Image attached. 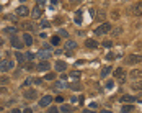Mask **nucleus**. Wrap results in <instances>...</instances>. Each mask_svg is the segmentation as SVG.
<instances>
[{"label":"nucleus","mask_w":142,"mask_h":113,"mask_svg":"<svg viewBox=\"0 0 142 113\" xmlns=\"http://www.w3.org/2000/svg\"><path fill=\"white\" fill-rule=\"evenodd\" d=\"M13 67H15L13 61H10V59H2L0 61V72H8Z\"/></svg>","instance_id":"nucleus-1"},{"label":"nucleus","mask_w":142,"mask_h":113,"mask_svg":"<svg viewBox=\"0 0 142 113\" xmlns=\"http://www.w3.org/2000/svg\"><path fill=\"white\" fill-rule=\"evenodd\" d=\"M139 62H142V56L140 54H129L126 58V64L127 66H135V64H139Z\"/></svg>","instance_id":"nucleus-2"},{"label":"nucleus","mask_w":142,"mask_h":113,"mask_svg":"<svg viewBox=\"0 0 142 113\" xmlns=\"http://www.w3.org/2000/svg\"><path fill=\"white\" fill-rule=\"evenodd\" d=\"M109 31H111V25H109V23H101L100 26H98V28L95 30V35L101 36V35H106V33H109Z\"/></svg>","instance_id":"nucleus-3"},{"label":"nucleus","mask_w":142,"mask_h":113,"mask_svg":"<svg viewBox=\"0 0 142 113\" xmlns=\"http://www.w3.org/2000/svg\"><path fill=\"white\" fill-rule=\"evenodd\" d=\"M10 43H11V46H13L15 49H18V51H20V49L24 46V44H23V39H20L16 35H13V36L10 38Z\"/></svg>","instance_id":"nucleus-4"},{"label":"nucleus","mask_w":142,"mask_h":113,"mask_svg":"<svg viewBox=\"0 0 142 113\" xmlns=\"http://www.w3.org/2000/svg\"><path fill=\"white\" fill-rule=\"evenodd\" d=\"M114 77L118 79L119 82H126V77H127V75H126V71H124L122 67L116 69V71H114Z\"/></svg>","instance_id":"nucleus-5"},{"label":"nucleus","mask_w":142,"mask_h":113,"mask_svg":"<svg viewBox=\"0 0 142 113\" xmlns=\"http://www.w3.org/2000/svg\"><path fill=\"white\" fill-rule=\"evenodd\" d=\"M49 69H51V64L47 61H39V64L36 66V71H39V72H47Z\"/></svg>","instance_id":"nucleus-6"},{"label":"nucleus","mask_w":142,"mask_h":113,"mask_svg":"<svg viewBox=\"0 0 142 113\" xmlns=\"http://www.w3.org/2000/svg\"><path fill=\"white\" fill-rule=\"evenodd\" d=\"M15 13H16L18 16H28V15H29V8L26 7V5H20V7L15 10Z\"/></svg>","instance_id":"nucleus-7"},{"label":"nucleus","mask_w":142,"mask_h":113,"mask_svg":"<svg viewBox=\"0 0 142 113\" xmlns=\"http://www.w3.org/2000/svg\"><path fill=\"white\" fill-rule=\"evenodd\" d=\"M51 51H46V49H41V51H38L36 53V58H39L41 61H47L49 58H51Z\"/></svg>","instance_id":"nucleus-8"},{"label":"nucleus","mask_w":142,"mask_h":113,"mask_svg":"<svg viewBox=\"0 0 142 113\" xmlns=\"http://www.w3.org/2000/svg\"><path fill=\"white\" fill-rule=\"evenodd\" d=\"M129 77H131L132 80H140L142 79V71L140 69H132V71L129 72Z\"/></svg>","instance_id":"nucleus-9"},{"label":"nucleus","mask_w":142,"mask_h":113,"mask_svg":"<svg viewBox=\"0 0 142 113\" xmlns=\"http://www.w3.org/2000/svg\"><path fill=\"white\" fill-rule=\"evenodd\" d=\"M51 103H52V97L51 95H44L39 100V106H49Z\"/></svg>","instance_id":"nucleus-10"},{"label":"nucleus","mask_w":142,"mask_h":113,"mask_svg":"<svg viewBox=\"0 0 142 113\" xmlns=\"http://www.w3.org/2000/svg\"><path fill=\"white\" fill-rule=\"evenodd\" d=\"M77 41H73V39H67L65 41V51H73V49H77Z\"/></svg>","instance_id":"nucleus-11"},{"label":"nucleus","mask_w":142,"mask_h":113,"mask_svg":"<svg viewBox=\"0 0 142 113\" xmlns=\"http://www.w3.org/2000/svg\"><path fill=\"white\" fill-rule=\"evenodd\" d=\"M36 97H38V92H36L34 89H29V90L24 92V98L26 100H34Z\"/></svg>","instance_id":"nucleus-12"},{"label":"nucleus","mask_w":142,"mask_h":113,"mask_svg":"<svg viewBox=\"0 0 142 113\" xmlns=\"http://www.w3.org/2000/svg\"><path fill=\"white\" fill-rule=\"evenodd\" d=\"M52 87H54L55 90H62V89H65V87H67V84H65V80H54Z\"/></svg>","instance_id":"nucleus-13"},{"label":"nucleus","mask_w":142,"mask_h":113,"mask_svg":"<svg viewBox=\"0 0 142 113\" xmlns=\"http://www.w3.org/2000/svg\"><path fill=\"white\" fill-rule=\"evenodd\" d=\"M132 13H134L135 16H140V15H142V2L134 3V7H132Z\"/></svg>","instance_id":"nucleus-14"},{"label":"nucleus","mask_w":142,"mask_h":113,"mask_svg":"<svg viewBox=\"0 0 142 113\" xmlns=\"http://www.w3.org/2000/svg\"><path fill=\"white\" fill-rule=\"evenodd\" d=\"M23 44H26V46H31L33 44V36L29 35V33H26V31H24V35H23Z\"/></svg>","instance_id":"nucleus-15"},{"label":"nucleus","mask_w":142,"mask_h":113,"mask_svg":"<svg viewBox=\"0 0 142 113\" xmlns=\"http://www.w3.org/2000/svg\"><path fill=\"white\" fill-rule=\"evenodd\" d=\"M135 100H137V98H135L134 95H122L121 97V102L122 103H134Z\"/></svg>","instance_id":"nucleus-16"},{"label":"nucleus","mask_w":142,"mask_h":113,"mask_svg":"<svg viewBox=\"0 0 142 113\" xmlns=\"http://www.w3.org/2000/svg\"><path fill=\"white\" fill-rule=\"evenodd\" d=\"M54 67H55V71H57V72H64V71H65V67H67V64H65L64 61H57Z\"/></svg>","instance_id":"nucleus-17"},{"label":"nucleus","mask_w":142,"mask_h":113,"mask_svg":"<svg viewBox=\"0 0 142 113\" xmlns=\"http://www.w3.org/2000/svg\"><path fill=\"white\" fill-rule=\"evenodd\" d=\"M41 15H42V10L39 8V5H36V7L31 10V16H33V18H39Z\"/></svg>","instance_id":"nucleus-18"},{"label":"nucleus","mask_w":142,"mask_h":113,"mask_svg":"<svg viewBox=\"0 0 142 113\" xmlns=\"http://www.w3.org/2000/svg\"><path fill=\"white\" fill-rule=\"evenodd\" d=\"M15 58H16V61H18V64H20V66L24 64V54H23V53L16 51V53H15Z\"/></svg>","instance_id":"nucleus-19"},{"label":"nucleus","mask_w":142,"mask_h":113,"mask_svg":"<svg viewBox=\"0 0 142 113\" xmlns=\"http://www.w3.org/2000/svg\"><path fill=\"white\" fill-rule=\"evenodd\" d=\"M3 33L5 35H16V26H7V28H3Z\"/></svg>","instance_id":"nucleus-20"},{"label":"nucleus","mask_w":142,"mask_h":113,"mask_svg":"<svg viewBox=\"0 0 142 113\" xmlns=\"http://www.w3.org/2000/svg\"><path fill=\"white\" fill-rule=\"evenodd\" d=\"M131 89H132L134 92H139V90H142V79H140V80H137V82H134V84L131 85Z\"/></svg>","instance_id":"nucleus-21"},{"label":"nucleus","mask_w":142,"mask_h":113,"mask_svg":"<svg viewBox=\"0 0 142 113\" xmlns=\"http://www.w3.org/2000/svg\"><path fill=\"white\" fill-rule=\"evenodd\" d=\"M60 44V36H52L51 38V46H59Z\"/></svg>","instance_id":"nucleus-22"},{"label":"nucleus","mask_w":142,"mask_h":113,"mask_svg":"<svg viewBox=\"0 0 142 113\" xmlns=\"http://www.w3.org/2000/svg\"><path fill=\"white\" fill-rule=\"evenodd\" d=\"M69 89H72V90H75V92H80L82 90V85H80L78 82H75V84H70V85H67Z\"/></svg>","instance_id":"nucleus-23"},{"label":"nucleus","mask_w":142,"mask_h":113,"mask_svg":"<svg viewBox=\"0 0 142 113\" xmlns=\"http://www.w3.org/2000/svg\"><path fill=\"white\" fill-rule=\"evenodd\" d=\"M23 28L28 30V31H33V30H34V25L29 23V21H24V23H23Z\"/></svg>","instance_id":"nucleus-24"},{"label":"nucleus","mask_w":142,"mask_h":113,"mask_svg":"<svg viewBox=\"0 0 142 113\" xmlns=\"http://www.w3.org/2000/svg\"><path fill=\"white\" fill-rule=\"evenodd\" d=\"M75 23L77 25H82V12H75Z\"/></svg>","instance_id":"nucleus-25"},{"label":"nucleus","mask_w":142,"mask_h":113,"mask_svg":"<svg viewBox=\"0 0 142 113\" xmlns=\"http://www.w3.org/2000/svg\"><path fill=\"white\" fill-rule=\"evenodd\" d=\"M60 111H62V113H70L72 106L70 105H60Z\"/></svg>","instance_id":"nucleus-26"},{"label":"nucleus","mask_w":142,"mask_h":113,"mask_svg":"<svg viewBox=\"0 0 142 113\" xmlns=\"http://www.w3.org/2000/svg\"><path fill=\"white\" fill-rule=\"evenodd\" d=\"M109 72H111V67H109V66H106V67H103V69H101V77L104 79V77H106V75H108Z\"/></svg>","instance_id":"nucleus-27"},{"label":"nucleus","mask_w":142,"mask_h":113,"mask_svg":"<svg viewBox=\"0 0 142 113\" xmlns=\"http://www.w3.org/2000/svg\"><path fill=\"white\" fill-rule=\"evenodd\" d=\"M85 44H87V48H96L98 46L95 39H87V41H85Z\"/></svg>","instance_id":"nucleus-28"},{"label":"nucleus","mask_w":142,"mask_h":113,"mask_svg":"<svg viewBox=\"0 0 142 113\" xmlns=\"http://www.w3.org/2000/svg\"><path fill=\"white\" fill-rule=\"evenodd\" d=\"M80 75H82V74H80V71H72V72H70V77H72V79H75V80L80 79Z\"/></svg>","instance_id":"nucleus-29"},{"label":"nucleus","mask_w":142,"mask_h":113,"mask_svg":"<svg viewBox=\"0 0 142 113\" xmlns=\"http://www.w3.org/2000/svg\"><path fill=\"white\" fill-rule=\"evenodd\" d=\"M132 108H134V105H131V103H129V105H124V106H122V113H129V111H132Z\"/></svg>","instance_id":"nucleus-30"},{"label":"nucleus","mask_w":142,"mask_h":113,"mask_svg":"<svg viewBox=\"0 0 142 113\" xmlns=\"http://www.w3.org/2000/svg\"><path fill=\"white\" fill-rule=\"evenodd\" d=\"M10 82V77H7V75H2V77H0V84L2 85H7Z\"/></svg>","instance_id":"nucleus-31"},{"label":"nucleus","mask_w":142,"mask_h":113,"mask_svg":"<svg viewBox=\"0 0 142 113\" xmlns=\"http://www.w3.org/2000/svg\"><path fill=\"white\" fill-rule=\"evenodd\" d=\"M49 26H51V23H49L47 20H42V21L39 23V28H44V30H46V28H49Z\"/></svg>","instance_id":"nucleus-32"},{"label":"nucleus","mask_w":142,"mask_h":113,"mask_svg":"<svg viewBox=\"0 0 142 113\" xmlns=\"http://www.w3.org/2000/svg\"><path fill=\"white\" fill-rule=\"evenodd\" d=\"M34 58H36L34 53H26V54H24V59H28V61H33Z\"/></svg>","instance_id":"nucleus-33"},{"label":"nucleus","mask_w":142,"mask_h":113,"mask_svg":"<svg viewBox=\"0 0 142 113\" xmlns=\"http://www.w3.org/2000/svg\"><path fill=\"white\" fill-rule=\"evenodd\" d=\"M44 79H46V80H55V74H54V72H49V74H46Z\"/></svg>","instance_id":"nucleus-34"},{"label":"nucleus","mask_w":142,"mask_h":113,"mask_svg":"<svg viewBox=\"0 0 142 113\" xmlns=\"http://www.w3.org/2000/svg\"><path fill=\"white\" fill-rule=\"evenodd\" d=\"M59 36H60V38H65V39H67V38H69V33H67L65 30H59Z\"/></svg>","instance_id":"nucleus-35"},{"label":"nucleus","mask_w":142,"mask_h":113,"mask_svg":"<svg viewBox=\"0 0 142 113\" xmlns=\"http://www.w3.org/2000/svg\"><path fill=\"white\" fill-rule=\"evenodd\" d=\"M24 67H26V69H28V71H33V69H36V67H34V64H33V62H31V61H29V62H28V64H26V66H24Z\"/></svg>","instance_id":"nucleus-36"},{"label":"nucleus","mask_w":142,"mask_h":113,"mask_svg":"<svg viewBox=\"0 0 142 113\" xmlns=\"http://www.w3.org/2000/svg\"><path fill=\"white\" fill-rule=\"evenodd\" d=\"M47 113H59V110L55 108V106H49V110H47Z\"/></svg>","instance_id":"nucleus-37"},{"label":"nucleus","mask_w":142,"mask_h":113,"mask_svg":"<svg viewBox=\"0 0 142 113\" xmlns=\"http://www.w3.org/2000/svg\"><path fill=\"white\" fill-rule=\"evenodd\" d=\"M103 46L104 48H111L113 46V41H103Z\"/></svg>","instance_id":"nucleus-38"},{"label":"nucleus","mask_w":142,"mask_h":113,"mask_svg":"<svg viewBox=\"0 0 142 113\" xmlns=\"http://www.w3.org/2000/svg\"><path fill=\"white\" fill-rule=\"evenodd\" d=\"M113 87H114V82H113V80H108V82H106V89H113Z\"/></svg>","instance_id":"nucleus-39"},{"label":"nucleus","mask_w":142,"mask_h":113,"mask_svg":"<svg viewBox=\"0 0 142 113\" xmlns=\"http://www.w3.org/2000/svg\"><path fill=\"white\" fill-rule=\"evenodd\" d=\"M114 58H116V54H113V53H109V54H106V59H108V61H113Z\"/></svg>","instance_id":"nucleus-40"},{"label":"nucleus","mask_w":142,"mask_h":113,"mask_svg":"<svg viewBox=\"0 0 142 113\" xmlns=\"http://www.w3.org/2000/svg\"><path fill=\"white\" fill-rule=\"evenodd\" d=\"M31 82H33L31 79H26V80L23 82V87H28V85H31Z\"/></svg>","instance_id":"nucleus-41"},{"label":"nucleus","mask_w":142,"mask_h":113,"mask_svg":"<svg viewBox=\"0 0 142 113\" xmlns=\"http://www.w3.org/2000/svg\"><path fill=\"white\" fill-rule=\"evenodd\" d=\"M103 18H104V12H100L98 16H96V20H103Z\"/></svg>","instance_id":"nucleus-42"},{"label":"nucleus","mask_w":142,"mask_h":113,"mask_svg":"<svg viewBox=\"0 0 142 113\" xmlns=\"http://www.w3.org/2000/svg\"><path fill=\"white\" fill-rule=\"evenodd\" d=\"M42 49H46V51H52V46H49V44H42Z\"/></svg>","instance_id":"nucleus-43"},{"label":"nucleus","mask_w":142,"mask_h":113,"mask_svg":"<svg viewBox=\"0 0 142 113\" xmlns=\"http://www.w3.org/2000/svg\"><path fill=\"white\" fill-rule=\"evenodd\" d=\"M111 16H113L114 20H118V18H119V13H118V12H113V13H111Z\"/></svg>","instance_id":"nucleus-44"},{"label":"nucleus","mask_w":142,"mask_h":113,"mask_svg":"<svg viewBox=\"0 0 142 113\" xmlns=\"http://www.w3.org/2000/svg\"><path fill=\"white\" fill-rule=\"evenodd\" d=\"M5 18H7V20H13V21L16 20V16H15V15H7Z\"/></svg>","instance_id":"nucleus-45"},{"label":"nucleus","mask_w":142,"mask_h":113,"mask_svg":"<svg viewBox=\"0 0 142 113\" xmlns=\"http://www.w3.org/2000/svg\"><path fill=\"white\" fill-rule=\"evenodd\" d=\"M21 113H33V110H31V108H24Z\"/></svg>","instance_id":"nucleus-46"},{"label":"nucleus","mask_w":142,"mask_h":113,"mask_svg":"<svg viewBox=\"0 0 142 113\" xmlns=\"http://www.w3.org/2000/svg\"><path fill=\"white\" fill-rule=\"evenodd\" d=\"M55 102H59V103H62V102H64V98H62V97H57V98H55Z\"/></svg>","instance_id":"nucleus-47"},{"label":"nucleus","mask_w":142,"mask_h":113,"mask_svg":"<svg viewBox=\"0 0 142 113\" xmlns=\"http://www.w3.org/2000/svg\"><path fill=\"white\" fill-rule=\"evenodd\" d=\"M11 113H21V110H18V108H13V110H11Z\"/></svg>","instance_id":"nucleus-48"},{"label":"nucleus","mask_w":142,"mask_h":113,"mask_svg":"<svg viewBox=\"0 0 142 113\" xmlns=\"http://www.w3.org/2000/svg\"><path fill=\"white\" fill-rule=\"evenodd\" d=\"M83 113H95V110H91V108H88V110H85Z\"/></svg>","instance_id":"nucleus-49"},{"label":"nucleus","mask_w":142,"mask_h":113,"mask_svg":"<svg viewBox=\"0 0 142 113\" xmlns=\"http://www.w3.org/2000/svg\"><path fill=\"white\" fill-rule=\"evenodd\" d=\"M36 2H39V3H44V0H36Z\"/></svg>","instance_id":"nucleus-50"},{"label":"nucleus","mask_w":142,"mask_h":113,"mask_svg":"<svg viewBox=\"0 0 142 113\" xmlns=\"http://www.w3.org/2000/svg\"><path fill=\"white\" fill-rule=\"evenodd\" d=\"M103 113H111V111L109 110H103Z\"/></svg>","instance_id":"nucleus-51"},{"label":"nucleus","mask_w":142,"mask_h":113,"mask_svg":"<svg viewBox=\"0 0 142 113\" xmlns=\"http://www.w3.org/2000/svg\"><path fill=\"white\" fill-rule=\"evenodd\" d=\"M2 12H3V7H2V5H0V13H2Z\"/></svg>","instance_id":"nucleus-52"},{"label":"nucleus","mask_w":142,"mask_h":113,"mask_svg":"<svg viewBox=\"0 0 142 113\" xmlns=\"http://www.w3.org/2000/svg\"><path fill=\"white\" fill-rule=\"evenodd\" d=\"M3 44V39H0V46H2Z\"/></svg>","instance_id":"nucleus-53"},{"label":"nucleus","mask_w":142,"mask_h":113,"mask_svg":"<svg viewBox=\"0 0 142 113\" xmlns=\"http://www.w3.org/2000/svg\"><path fill=\"white\" fill-rule=\"evenodd\" d=\"M20 2H21V3H24V2H28V0H20Z\"/></svg>","instance_id":"nucleus-54"},{"label":"nucleus","mask_w":142,"mask_h":113,"mask_svg":"<svg viewBox=\"0 0 142 113\" xmlns=\"http://www.w3.org/2000/svg\"><path fill=\"white\" fill-rule=\"evenodd\" d=\"M139 100H140V102H142V93H140V97H139Z\"/></svg>","instance_id":"nucleus-55"}]
</instances>
